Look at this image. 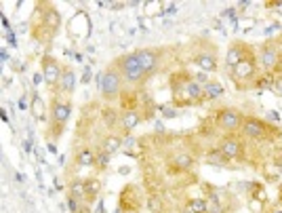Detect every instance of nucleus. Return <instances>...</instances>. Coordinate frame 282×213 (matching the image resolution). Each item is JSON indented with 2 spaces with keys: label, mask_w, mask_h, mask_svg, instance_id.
I'll return each mask as SVG.
<instances>
[{
  "label": "nucleus",
  "mask_w": 282,
  "mask_h": 213,
  "mask_svg": "<svg viewBox=\"0 0 282 213\" xmlns=\"http://www.w3.org/2000/svg\"><path fill=\"white\" fill-rule=\"evenodd\" d=\"M116 70L120 72V76H122V81H126L129 85H137L145 78V72L141 68L139 59L135 53H126L116 62Z\"/></svg>",
  "instance_id": "nucleus-1"
},
{
  "label": "nucleus",
  "mask_w": 282,
  "mask_h": 213,
  "mask_svg": "<svg viewBox=\"0 0 282 213\" xmlns=\"http://www.w3.org/2000/svg\"><path fill=\"white\" fill-rule=\"evenodd\" d=\"M120 89H122V76H120V72L116 68L105 70L103 78H101V86H99L101 95L105 99H114L120 95Z\"/></svg>",
  "instance_id": "nucleus-2"
},
{
  "label": "nucleus",
  "mask_w": 282,
  "mask_h": 213,
  "mask_svg": "<svg viewBox=\"0 0 282 213\" xmlns=\"http://www.w3.org/2000/svg\"><path fill=\"white\" fill-rule=\"evenodd\" d=\"M242 114L236 110V108H223L217 112V116H215V123H217L219 129H223L227 133H234L242 127Z\"/></svg>",
  "instance_id": "nucleus-3"
},
{
  "label": "nucleus",
  "mask_w": 282,
  "mask_h": 213,
  "mask_svg": "<svg viewBox=\"0 0 282 213\" xmlns=\"http://www.w3.org/2000/svg\"><path fill=\"white\" fill-rule=\"evenodd\" d=\"M257 64L263 68L265 72H272L276 70L280 65V51L276 43H267V44H261V49L257 53Z\"/></svg>",
  "instance_id": "nucleus-4"
},
{
  "label": "nucleus",
  "mask_w": 282,
  "mask_h": 213,
  "mask_svg": "<svg viewBox=\"0 0 282 213\" xmlns=\"http://www.w3.org/2000/svg\"><path fill=\"white\" fill-rule=\"evenodd\" d=\"M270 125H267L265 121H261V118H255V116H248L242 121V127H240V131L244 133L246 137L251 139H265L267 135H270Z\"/></svg>",
  "instance_id": "nucleus-5"
},
{
  "label": "nucleus",
  "mask_w": 282,
  "mask_h": 213,
  "mask_svg": "<svg viewBox=\"0 0 282 213\" xmlns=\"http://www.w3.org/2000/svg\"><path fill=\"white\" fill-rule=\"evenodd\" d=\"M49 114H51V121H53V125H55V129L59 131L65 123L70 121L72 104H70V102H61V99H53V102H51V110H49ZM59 133H61V131H59Z\"/></svg>",
  "instance_id": "nucleus-6"
},
{
  "label": "nucleus",
  "mask_w": 282,
  "mask_h": 213,
  "mask_svg": "<svg viewBox=\"0 0 282 213\" xmlns=\"http://www.w3.org/2000/svg\"><path fill=\"white\" fill-rule=\"evenodd\" d=\"M255 74H257V59H255L251 53H248L238 65L232 68V76H234V81H238V83L251 81V78H255Z\"/></svg>",
  "instance_id": "nucleus-7"
},
{
  "label": "nucleus",
  "mask_w": 282,
  "mask_h": 213,
  "mask_svg": "<svg viewBox=\"0 0 282 213\" xmlns=\"http://www.w3.org/2000/svg\"><path fill=\"white\" fill-rule=\"evenodd\" d=\"M217 150L227 158V161H236V158L242 156V142H240L236 135H227L219 142Z\"/></svg>",
  "instance_id": "nucleus-8"
},
{
  "label": "nucleus",
  "mask_w": 282,
  "mask_h": 213,
  "mask_svg": "<svg viewBox=\"0 0 282 213\" xmlns=\"http://www.w3.org/2000/svg\"><path fill=\"white\" fill-rule=\"evenodd\" d=\"M61 74H63V68L59 65L57 59L44 55V59H42V76H44V83L51 85V86H57Z\"/></svg>",
  "instance_id": "nucleus-9"
},
{
  "label": "nucleus",
  "mask_w": 282,
  "mask_h": 213,
  "mask_svg": "<svg viewBox=\"0 0 282 213\" xmlns=\"http://www.w3.org/2000/svg\"><path fill=\"white\" fill-rule=\"evenodd\" d=\"M175 95L185 97L190 104H194V102H200V99L204 97V89H202V85H198L196 81H185L181 85V89H175Z\"/></svg>",
  "instance_id": "nucleus-10"
},
{
  "label": "nucleus",
  "mask_w": 282,
  "mask_h": 213,
  "mask_svg": "<svg viewBox=\"0 0 282 213\" xmlns=\"http://www.w3.org/2000/svg\"><path fill=\"white\" fill-rule=\"evenodd\" d=\"M135 55L139 59L141 68H143V72H145V76H152L158 68V62H160L158 53L152 51V49H139V51H135Z\"/></svg>",
  "instance_id": "nucleus-11"
},
{
  "label": "nucleus",
  "mask_w": 282,
  "mask_h": 213,
  "mask_svg": "<svg viewBox=\"0 0 282 213\" xmlns=\"http://www.w3.org/2000/svg\"><path fill=\"white\" fill-rule=\"evenodd\" d=\"M194 64L202 72H217V55L211 51H200L198 55L194 57Z\"/></svg>",
  "instance_id": "nucleus-12"
},
{
  "label": "nucleus",
  "mask_w": 282,
  "mask_h": 213,
  "mask_svg": "<svg viewBox=\"0 0 282 213\" xmlns=\"http://www.w3.org/2000/svg\"><path fill=\"white\" fill-rule=\"evenodd\" d=\"M55 89H57V93H72L74 89H76V72H74L72 68H65Z\"/></svg>",
  "instance_id": "nucleus-13"
},
{
  "label": "nucleus",
  "mask_w": 282,
  "mask_h": 213,
  "mask_svg": "<svg viewBox=\"0 0 282 213\" xmlns=\"http://www.w3.org/2000/svg\"><path fill=\"white\" fill-rule=\"evenodd\" d=\"M42 25L49 28L51 32H57L59 28H61V15H59V11L53 9V6H46L44 15H42Z\"/></svg>",
  "instance_id": "nucleus-14"
},
{
  "label": "nucleus",
  "mask_w": 282,
  "mask_h": 213,
  "mask_svg": "<svg viewBox=\"0 0 282 213\" xmlns=\"http://www.w3.org/2000/svg\"><path fill=\"white\" fill-rule=\"evenodd\" d=\"M141 123V114H139V110H124L122 112V116H120V125H122V129L124 133H131L133 129L137 127V125Z\"/></svg>",
  "instance_id": "nucleus-15"
},
{
  "label": "nucleus",
  "mask_w": 282,
  "mask_h": 213,
  "mask_svg": "<svg viewBox=\"0 0 282 213\" xmlns=\"http://www.w3.org/2000/svg\"><path fill=\"white\" fill-rule=\"evenodd\" d=\"M244 57H246L244 46H242V44H232V46H230V51H227V55H225V65L232 70L234 65H238Z\"/></svg>",
  "instance_id": "nucleus-16"
},
{
  "label": "nucleus",
  "mask_w": 282,
  "mask_h": 213,
  "mask_svg": "<svg viewBox=\"0 0 282 213\" xmlns=\"http://www.w3.org/2000/svg\"><path fill=\"white\" fill-rule=\"evenodd\" d=\"M101 150H105L107 154H116L118 150H122V137H118V135H107L103 139V144H101Z\"/></svg>",
  "instance_id": "nucleus-17"
},
{
  "label": "nucleus",
  "mask_w": 282,
  "mask_h": 213,
  "mask_svg": "<svg viewBox=\"0 0 282 213\" xmlns=\"http://www.w3.org/2000/svg\"><path fill=\"white\" fill-rule=\"evenodd\" d=\"M97 161V154L93 152L91 148H82V150H78V154H76V163L80 165V167H93Z\"/></svg>",
  "instance_id": "nucleus-18"
},
{
  "label": "nucleus",
  "mask_w": 282,
  "mask_h": 213,
  "mask_svg": "<svg viewBox=\"0 0 282 213\" xmlns=\"http://www.w3.org/2000/svg\"><path fill=\"white\" fill-rule=\"evenodd\" d=\"M70 196H74V198H78V201H82V198L86 196V186H84V179H80V177H76V179H72L70 182Z\"/></svg>",
  "instance_id": "nucleus-19"
},
{
  "label": "nucleus",
  "mask_w": 282,
  "mask_h": 213,
  "mask_svg": "<svg viewBox=\"0 0 282 213\" xmlns=\"http://www.w3.org/2000/svg\"><path fill=\"white\" fill-rule=\"evenodd\" d=\"M171 163L175 165V169H181V171H187V169H192V165H194V158L190 154H185V152H179V154H175L171 158Z\"/></svg>",
  "instance_id": "nucleus-20"
},
{
  "label": "nucleus",
  "mask_w": 282,
  "mask_h": 213,
  "mask_svg": "<svg viewBox=\"0 0 282 213\" xmlns=\"http://www.w3.org/2000/svg\"><path fill=\"white\" fill-rule=\"evenodd\" d=\"M204 97L206 99H217V97H221L223 95V86H221V83H213V81H209L204 86Z\"/></svg>",
  "instance_id": "nucleus-21"
},
{
  "label": "nucleus",
  "mask_w": 282,
  "mask_h": 213,
  "mask_svg": "<svg viewBox=\"0 0 282 213\" xmlns=\"http://www.w3.org/2000/svg\"><path fill=\"white\" fill-rule=\"evenodd\" d=\"M32 114H34L36 121H44V102L36 93H34V97H32Z\"/></svg>",
  "instance_id": "nucleus-22"
},
{
  "label": "nucleus",
  "mask_w": 282,
  "mask_h": 213,
  "mask_svg": "<svg viewBox=\"0 0 282 213\" xmlns=\"http://www.w3.org/2000/svg\"><path fill=\"white\" fill-rule=\"evenodd\" d=\"M84 186H86V196H91V198L99 196V192H101V182H99L97 177L84 179Z\"/></svg>",
  "instance_id": "nucleus-23"
},
{
  "label": "nucleus",
  "mask_w": 282,
  "mask_h": 213,
  "mask_svg": "<svg viewBox=\"0 0 282 213\" xmlns=\"http://www.w3.org/2000/svg\"><path fill=\"white\" fill-rule=\"evenodd\" d=\"M147 211H150V213H162L164 211V201L160 196H156V194L147 196Z\"/></svg>",
  "instance_id": "nucleus-24"
},
{
  "label": "nucleus",
  "mask_w": 282,
  "mask_h": 213,
  "mask_svg": "<svg viewBox=\"0 0 282 213\" xmlns=\"http://www.w3.org/2000/svg\"><path fill=\"white\" fill-rule=\"evenodd\" d=\"M206 163H209V165H213V167H223V165L227 163V158H225L223 154H221L219 150H217V152H215V150H211L209 154H206Z\"/></svg>",
  "instance_id": "nucleus-25"
},
{
  "label": "nucleus",
  "mask_w": 282,
  "mask_h": 213,
  "mask_svg": "<svg viewBox=\"0 0 282 213\" xmlns=\"http://www.w3.org/2000/svg\"><path fill=\"white\" fill-rule=\"evenodd\" d=\"M190 209L194 213H206V211H209V203H206L204 198H192V201H190Z\"/></svg>",
  "instance_id": "nucleus-26"
},
{
  "label": "nucleus",
  "mask_w": 282,
  "mask_h": 213,
  "mask_svg": "<svg viewBox=\"0 0 282 213\" xmlns=\"http://www.w3.org/2000/svg\"><path fill=\"white\" fill-rule=\"evenodd\" d=\"M103 121H105L107 127H114V125L120 121V118H118V114H116V110L107 108V110H103Z\"/></svg>",
  "instance_id": "nucleus-27"
},
{
  "label": "nucleus",
  "mask_w": 282,
  "mask_h": 213,
  "mask_svg": "<svg viewBox=\"0 0 282 213\" xmlns=\"http://www.w3.org/2000/svg\"><path fill=\"white\" fill-rule=\"evenodd\" d=\"M95 165L99 169H105L107 165H110V154H107L105 150H101V152H97V161H95Z\"/></svg>",
  "instance_id": "nucleus-28"
},
{
  "label": "nucleus",
  "mask_w": 282,
  "mask_h": 213,
  "mask_svg": "<svg viewBox=\"0 0 282 213\" xmlns=\"http://www.w3.org/2000/svg\"><path fill=\"white\" fill-rule=\"evenodd\" d=\"M65 205H68V211H70V213H80V207H82L78 198H74V196H70V194H68V198H65Z\"/></svg>",
  "instance_id": "nucleus-29"
},
{
  "label": "nucleus",
  "mask_w": 282,
  "mask_h": 213,
  "mask_svg": "<svg viewBox=\"0 0 282 213\" xmlns=\"http://www.w3.org/2000/svg\"><path fill=\"white\" fill-rule=\"evenodd\" d=\"M135 144H137V139H135V137H131V133H126V137H122V148H124L126 154H129L131 148H133Z\"/></svg>",
  "instance_id": "nucleus-30"
},
{
  "label": "nucleus",
  "mask_w": 282,
  "mask_h": 213,
  "mask_svg": "<svg viewBox=\"0 0 282 213\" xmlns=\"http://www.w3.org/2000/svg\"><path fill=\"white\" fill-rule=\"evenodd\" d=\"M160 112H162L164 118H177V116H179V112H177L175 108H171V106H162V108H160Z\"/></svg>",
  "instance_id": "nucleus-31"
},
{
  "label": "nucleus",
  "mask_w": 282,
  "mask_h": 213,
  "mask_svg": "<svg viewBox=\"0 0 282 213\" xmlns=\"http://www.w3.org/2000/svg\"><path fill=\"white\" fill-rule=\"evenodd\" d=\"M272 89L278 93V95H282V72L280 74L274 76V81H272Z\"/></svg>",
  "instance_id": "nucleus-32"
},
{
  "label": "nucleus",
  "mask_w": 282,
  "mask_h": 213,
  "mask_svg": "<svg viewBox=\"0 0 282 213\" xmlns=\"http://www.w3.org/2000/svg\"><path fill=\"white\" fill-rule=\"evenodd\" d=\"M194 81H196L198 85H206V83H209V78H206V74H204V72H202V74H196V76H194Z\"/></svg>",
  "instance_id": "nucleus-33"
},
{
  "label": "nucleus",
  "mask_w": 282,
  "mask_h": 213,
  "mask_svg": "<svg viewBox=\"0 0 282 213\" xmlns=\"http://www.w3.org/2000/svg\"><path fill=\"white\" fill-rule=\"evenodd\" d=\"M162 13H166V15H175V13H177V4H166L164 9H162Z\"/></svg>",
  "instance_id": "nucleus-34"
},
{
  "label": "nucleus",
  "mask_w": 282,
  "mask_h": 213,
  "mask_svg": "<svg viewBox=\"0 0 282 213\" xmlns=\"http://www.w3.org/2000/svg\"><path fill=\"white\" fill-rule=\"evenodd\" d=\"M6 43H9V44H13V46H17V36L15 34H13V32L9 30V32H6Z\"/></svg>",
  "instance_id": "nucleus-35"
},
{
  "label": "nucleus",
  "mask_w": 282,
  "mask_h": 213,
  "mask_svg": "<svg viewBox=\"0 0 282 213\" xmlns=\"http://www.w3.org/2000/svg\"><path fill=\"white\" fill-rule=\"evenodd\" d=\"M223 17H232V21H236V9H234V6H232V9H225Z\"/></svg>",
  "instance_id": "nucleus-36"
},
{
  "label": "nucleus",
  "mask_w": 282,
  "mask_h": 213,
  "mask_svg": "<svg viewBox=\"0 0 282 213\" xmlns=\"http://www.w3.org/2000/svg\"><path fill=\"white\" fill-rule=\"evenodd\" d=\"M267 118H270V121H280V114H278V112L276 110H270V112H267Z\"/></svg>",
  "instance_id": "nucleus-37"
},
{
  "label": "nucleus",
  "mask_w": 282,
  "mask_h": 213,
  "mask_svg": "<svg viewBox=\"0 0 282 213\" xmlns=\"http://www.w3.org/2000/svg\"><path fill=\"white\" fill-rule=\"evenodd\" d=\"M126 2H110V9L112 11H120V9H124Z\"/></svg>",
  "instance_id": "nucleus-38"
},
{
  "label": "nucleus",
  "mask_w": 282,
  "mask_h": 213,
  "mask_svg": "<svg viewBox=\"0 0 282 213\" xmlns=\"http://www.w3.org/2000/svg\"><path fill=\"white\" fill-rule=\"evenodd\" d=\"M0 21H2V25H4V30H6V32L11 30V23H9V19L4 17V13H0Z\"/></svg>",
  "instance_id": "nucleus-39"
},
{
  "label": "nucleus",
  "mask_w": 282,
  "mask_h": 213,
  "mask_svg": "<svg viewBox=\"0 0 282 213\" xmlns=\"http://www.w3.org/2000/svg\"><path fill=\"white\" fill-rule=\"evenodd\" d=\"M82 83H89L91 81V70L89 68H84V74H82V78H80Z\"/></svg>",
  "instance_id": "nucleus-40"
},
{
  "label": "nucleus",
  "mask_w": 282,
  "mask_h": 213,
  "mask_svg": "<svg viewBox=\"0 0 282 213\" xmlns=\"http://www.w3.org/2000/svg\"><path fill=\"white\" fill-rule=\"evenodd\" d=\"M40 83H44V76H42V72H40V74H34V85L38 86Z\"/></svg>",
  "instance_id": "nucleus-41"
},
{
  "label": "nucleus",
  "mask_w": 282,
  "mask_h": 213,
  "mask_svg": "<svg viewBox=\"0 0 282 213\" xmlns=\"http://www.w3.org/2000/svg\"><path fill=\"white\" fill-rule=\"evenodd\" d=\"M95 213H105V209H103V198H99V205H97V211Z\"/></svg>",
  "instance_id": "nucleus-42"
},
{
  "label": "nucleus",
  "mask_w": 282,
  "mask_h": 213,
  "mask_svg": "<svg viewBox=\"0 0 282 213\" xmlns=\"http://www.w3.org/2000/svg\"><path fill=\"white\" fill-rule=\"evenodd\" d=\"M0 59H2V62H9V53H6V49L0 51Z\"/></svg>",
  "instance_id": "nucleus-43"
},
{
  "label": "nucleus",
  "mask_w": 282,
  "mask_h": 213,
  "mask_svg": "<svg viewBox=\"0 0 282 213\" xmlns=\"http://www.w3.org/2000/svg\"><path fill=\"white\" fill-rule=\"evenodd\" d=\"M238 6L240 9H248V6H251V0H242V2H238Z\"/></svg>",
  "instance_id": "nucleus-44"
},
{
  "label": "nucleus",
  "mask_w": 282,
  "mask_h": 213,
  "mask_svg": "<svg viewBox=\"0 0 282 213\" xmlns=\"http://www.w3.org/2000/svg\"><path fill=\"white\" fill-rule=\"evenodd\" d=\"M55 190H63V184H61V179L55 177Z\"/></svg>",
  "instance_id": "nucleus-45"
},
{
  "label": "nucleus",
  "mask_w": 282,
  "mask_h": 213,
  "mask_svg": "<svg viewBox=\"0 0 282 213\" xmlns=\"http://www.w3.org/2000/svg\"><path fill=\"white\" fill-rule=\"evenodd\" d=\"M23 150H25V152H32V139H28V142L23 144Z\"/></svg>",
  "instance_id": "nucleus-46"
},
{
  "label": "nucleus",
  "mask_w": 282,
  "mask_h": 213,
  "mask_svg": "<svg viewBox=\"0 0 282 213\" xmlns=\"http://www.w3.org/2000/svg\"><path fill=\"white\" fill-rule=\"evenodd\" d=\"M156 131L158 133H164V125L162 123H156Z\"/></svg>",
  "instance_id": "nucleus-47"
},
{
  "label": "nucleus",
  "mask_w": 282,
  "mask_h": 213,
  "mask_svg": "<svg viewBox=\"0 0 282 213\" xmlns=\"http://www.w3.org/2000/svg\"><path fill=\"white\" fill-rule=\"evenodd\" d=\"M0 118H2V121H4V123H9V116H6V112H4V110H2V112H0Z\"/></svg>",
  "instance_id": "nucleus-48"
},
{
  "label": "nucleus",
  "mask_w": 282,
  "mask_h": 213,
  "mask_svg": "<svg viewBox=\"0 0 282 213\" xmlns=\"http://www.w3.org/2000/svg\"><path fill=\"white\" fill-rule=\"evenodd\" d=\"M15 182H23V175H21V173H15Z\"/></svg>",
  "instance_id": "nucleus-49"
},
{
  "label": "nucleus",
  "mask_w": 282,
  "mask_h": 213,
  "mask_svg": "<svg viewBox=\"0 0 282 213\" xmlns=\"http://www.w3.org/2000/svg\"><path fill=\"white\" fill-rule=\"evenodd\" d=\"M49 152H53V154H55V152H57V148H55V144H49Z\"/></svg>",
  "instance_id": "nucleus-50"
},
{
  "label": "nucleus",
  "mask_w": 282,
  "mask_h": 213,
  "mask_svg": "<svg viewBox=\"0 0 282 213\" xmlns=\"http://www.w3.org/2000/svg\"><path fill=\"white\" fill-rule=\"evenodd\" d=\"M206 213H221V209H219V207H213V209H209Z\"/></svg>",
  "instance_id": "nucleus-51"
},
{
  "label": "nucleus",
  "mask_w": 282,
  "mask_h": 213,
  "mask_svg": "<svg viewBox=\"0 0 282 213\" xmlns=\"http://www.w3.org/2000/svg\"><path fill=\"white\" fill-rule=\"evenodd\" d=\"M183 213H194V211H192V209H190V205H187V207H185V209H183Z\"/></svg>",
  "instance_id": "nucleus-52"
},
{
  "label": "nucleus",
  "mask_w": 282,
  "mask_h": 213,
  "mask_svg": "<svg viewBox=\"0 0 282 213\" xmlns=\"http://www.w3.org/2000/svg\"><path fill=\"white\" fill-rule=\"evenodd\" d=\"M278 68H280V70H282V57H280V65H278Z\"/></svg>",
  "instance_id": "nucleus-53"
},
{
  "label": "nucleus",
  "mask_w": 282,
  "mask_h": 213,
  "mask_svg": "<svg viewBox=\"0 0 282 213\" xmlns=\"http://www.w3.org/2000/svg\"><path fill=\"white\" fill-rule=\"evenodd\" d=\"M126 213H137V211H126Z\"/></svg>",
  "instance_id": "nucleus-54"
},
{
  "label": "nucleus",
  "mask_w": 282,
  "mask_h": 213,
  "mask_svg": "<svg viewBox=\"0 0 282 213\" xmlns=\"http://www.w3.org/2000/svg\"><path fill=\"white\" fill-rule=\"evenodd\" d=\"M274 213H282V211H280V209H278V211H274Z\"/></svg>",
  "instance_id": "nucleus-55"
}]
</instances>
